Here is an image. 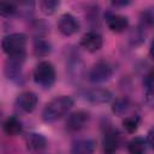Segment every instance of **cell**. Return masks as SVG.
<instances>
[{
	"instance_id": "1",
	"label": "cell",
	"mask_w": 154,
	"mask_h": 154,
	"mask_svg": "<svg viewBox=\"0 0 154 154\" xmlns=\"http://www.w3.org/2000/svg\"><path fill=\"white\" fill-rule=\"evenodd\" d=\"M73 106V100L67 95H60L46 103L42 111V119L46 123H54L66 116Z\"/></svg>"
},
{
	"instance_id": "2",
	"label": "cell",
	"mask_w": 154,
	"mask_h": 154,
	"mask_svg": "<svg viewBox=\"0 0 154 154\" xmlns=\"http://www.w3.org/2000/svg\"><path fill=\"white\" fill-rule=\"evenodd\" d=\"M55 76L57 75L53 64L47 60L40 61L32 71L34 82L42 88H51L55 82Z\"/></svg>"
},
{
	"instance_id": "3",
	"label": "cell",
	"mask_w": 154,
	"mask_h": 154,
	"mask_svg": "<svg viewBox=\"0 0 154 154\" xmlns=\"http://www.w3.org/2000/svg\"><path fill=\"white\" fill-rule=\"evenodd\" d=\"M1 47H2L4 53H6L8 57L23 55L25 54L26 36L23 32L8 34L2 38Z\"/></svg>"
},
{
	"instance_id": "4",
	"label": "cell",
	"mask_w": 154,
	"mask_h": 154,
	"mask_svg": "<svg viewBox=\"0 0 154 154\" xmlns=\"http://www.w3.org/2000/svg\"><path fill=\"white\" fill-rule=\"evenodd\" d=\"M112 66L105 60H99L90 67L88 72V79L91 83H102L108 81L112 77Z\"/></svg>"
},
{
	"instance_id": "5",
	"label": "cell",
	"mask_w": 154,
	"mask_h": 154,
	"mask_svg": "<svg viewBox=\"0 0 154 154\" xmlns=\"http://www.w3.org/2000/svg\"><path fill=\"white\" fill-rule=\"evenodd\" d=\"M90 116L87 111H76L67 116L65 122V129L69 132H78L89 122Z\"/></svg>"
},
{
	"instance_id": "6",
	"label": "cell",
	"mask_w": 154,
	"mask_h": 154,
	"mask_svg": "<svg viewBox=\"0 0 154 154\" xmlns=\"http://www.w3.org/2000/svg\"><path fill=\"white\" fill-rule=\"evenodd\" d=\"M79 22L71 13H63L57 22V28L64 36H71L76 34L79 30Z\"/></svg>"
},
{
	"instance_id": "7",
	"label": "cell",
	"mask_w": 154,
	"mask_h": 154,
	"mask_svg": "<svg viewBox=\"0 0 154 154\" xmlns=\"http://www.w3.org/2000/svg\"><path fill=\"white\" fill-rule=\"evenodd\" d=\"M113 95L108 89L105 88H91L83 93V99L94 105L107 103L112 100Z\"/></svg>"
},
{
	"instance_id": "8",
	"label": "cell",
	"mask_w": 154,
	"mask_h": 154,
	"mask_svg": "<svg viewBox=\"0 0 154 154\" xmlns=\"http://www.w3.org/2000/svg\"><path fill=\"white\" fill-rule=\"evenodd\" d=\"M24 61H25V54L8 57L5 63V69H4L6 77L8 79H17L20 76Z\"/></svg>"
},
{
	"instance_id": "9",
	"label": "cell",
	"mask_w": 154,
	"mask_h": 154,
	"mask_svg": "<svg viewBox=\"0 0 154 154\" xmlns=\"http://www.w3.org/2000/svg\"><path fill=\"white\" fill-rule=\"evenodd\" d=\"M81 47L89 53H95L101 49L103 45L102 36L96 31H88L81 37Z\"/></svg>"
},
{
	"instance_id": "10",
	"label": "cell",
	"mask_w": 154,
	"mask_h": 154,
	"mask_svg": "<svg viewBox=\"0 0 154 154\" xmlns=\"http://www.w3.org/2000/svg\"><path fill=\"white\" fill-rule=\"evenodd\" d=\"M120 143V135L116 129H107L102 138V149L105 154H114Z\"/></svg>"
},
{
	"instance_id": "11",
	"label": "cell",
	"mask_w": 154,
	"mask_h": 154,
	"mask_svg": "<svg viewBox=\"0 0 154 154\" xmlns=\"http://www.w3.org/2000/svg\"><path fill=\"white\" fill-rule=\"evenodd\" d=\"M16 105L17 107L25 112V113H30L35 109L36 105H37V96L35 93L26 90V91H22L20 94H18L17 99H16Z\"/></svg>"
},
{
	"instance_id": "12",
	"label": "cell",
	"mask_w": 154,
	"mask_h": 154,
	"mask_svg": "<svg viewBox=\"0 0 154 154\" xmlns=\"http://www.w3.org/2000/svg\"><path fill=\"white\" fill-rule=\"evenodd\" d=\"M105 20H106L108 29L113 32H123L129 26V19L122 14L108 12L105 16Z\"/></svg>"
},
{
	"instance_id": "13",
	"label": "cell",
	"mask_w": 154,
	"mask_h": 154,
	"mask_svg": "<svg viewBox=\"0 0 154 154\" xmlns=\"http://www.w3.org/2000/svg\"><path fill=\"white\" fill-rule=\"evenodd\" d=\"M96 143L93 138H79L71 146L70 154H93Z\"/></svg>"
},
{
	"instance_id": "14",
	"label": "cell",
	"mask_w": 154,
	"mask_h": 154,
	"mask_svg": "<svg viewBox=\"0 0 154 154\" xmlns=\"http://www.w3.org/2000/svg\"><path fill=\"white\" fill-rule=\"evenodd\" d=\"M25 143L31 152H40L47 147V140L45 136L37 132H29L25 136Z\"/></svg>"
},
{
	"instance_id": "15",
	"label": "cell",
	"mask_w": 154,
	"mask_h": 154,
	"mask_svg": "<svg viewBox=\"0 0 154 154\" xmlns=\"http://www.w3.org/2000/svg\"><path fill=\"white\" fill-rule=\"evenodd\" d=\"M22 128H23L22 126V122L14 116L8 117L2 124V130L7 136H17V135H19L22 132Z\"/></svg>"
},
{
	"instance_id": "16",
	"label": "cell",
	"mask_w": 154,
	"mask_h": 154,
	"mask_svg": "<svg viewBox=\"0 0 154 154\" xmlns=\"http://www.w3.org/2000/svg\"><path fill=\"white\" fill-rule=\"evenodd\" d=\"M51 45L48 41L41 38V37H37L35 41H34V46H32V52L36 57L38 58H42V57H47L49 53H51Z\"/></svg>"
},
{
	"instance_id": "17",
	"label": "cell",
	"mask_w": 154,
	"mask_h": 154,
	"mask_svg": "<svg viewBox=\"0 0 154 154\" xmlns=\"http://www.w3.org/2000/svg\"><path fill=\"white\" fill-rule=\"evenodd\" d=\"M143 85L146 89V99L147 101L154 106V70L149 71L144 77Z\"/></svg>"
},
{
	"instance_id": "18",
	"label": "cell",
	"mask_w": 154,
	"mask_h": 154,
	"mask_svg": "<svg viewBox=\"0 0 154 154\" xmlns=\"http://www.w3.org/2000/svg\"><path fill=\"white\" fill-rule=\"evenodd\" d=\"M144 150H146V141L142 137H135L128 143L129 154H144Z\"/></svg>"
},
{
	"instance_id": "19",
	"label": "cell",
	"mask_w": 154,
	"mask_h": 154,
	"mask_svg": "<svg viewBox=\"0 0 154 154\" xmlns=\"http://www.w3.org/2000/svg\"><path fill=\"white\" fill-rule=\"evenodd\" d=\"M131 103H130V100L128 97H118L113 103H112V112L118 114V116H122L124 113H126L130 108Z\"/></svg>"
},
{
	"instance_id": "20",
	"label": "cell",
	"mask_w": 154,
	"mask_h": 154,
	"mask_svg": "<svg viewBox=\"0 0 154 154\" xmlns=\"http://www.w3.org/2000/svg\"><path fill=\"white\" fill-rule=\"evenodd\" d=\"M140 122H141V119H140V117H138L137 114L128 116V117H125V118L123 119V126H124V129H125L128 132L132 134V132H135V131L138 129Z\"/></svg>"
},
{
	"instance_id": "21",
	"label": "cell",
	"mask_w": 154,
	"mask_h": 154,
	"mask_svg": "<svg viewBox=\"0 0 154 154\" xmlns=\"http://www.w3.org/2000/svg\"><path fill=\"white\" fill-rule=\"evenodd\" d=\"M59 5H60V2L57 1V0H43V1L40 2V10H41L42 13H45L47 16H51L57 11Z\"/></svg>"
},
{
	"instance_id": "22",
	"label": "cell",
	"mask_w": 154,
	"mask_h": 154,
	"mask_svg": "<svg viewBox=\"0 0 154 154\" xmlns=\"http://www.w3.org/2000/svg\"><path fill=\"white\" fill-rule=\"evenodd\" d=\"M17 12V6L12 2H0V13L1 16L8 17Z\"/></svg>"
},
{
	"instance_id": "23",
	"label": "cell",
	"mask_w": 154,
	"mask_h": 154,
	"mask_svg": "<svg viewBox=\"0 0 154 154\" xmlns=\"http://www.w3.org/2000/svg\"><path fill=\"white\" fill-rule=\"evenodd\" d=\"M142 24L143 26H154V14L150 12L142 13Z\"/></svg>"
},
{
	"instance_id": "24",
	"label": "cell",
	"mask_w": 154,
	"mask_h": 154,
	"mask_svg": "<svg viewBox=\"0 0 154 154\" xmlns=\"http://www.w3.org/2000/svg\"><path fill=\"white\" fill-rule=\"evenodd\" d=\"M147 143L150 146V148L154 149V128H152L147 134Z\"/></svg>"
},
{
	"instance_id": "25",
	"label": "cell",
	"mask_w": 154,
	"mask_h": 154,
	"mask_svg": "<svg viewBox=\"0 0 154 154\" xmlns=\"http://www.w3.org/2000/svg\"><path fill=\"white\" fill-rule=\"evenodd\" d=\"M130 4V1H113L112 2V5L113 6H126V5H129Z\"/></svg>"
},
{
	"instance_id": "26",
	"label": "cell",
	"mask_w": 154,
	"mask_h": 154,
	"mask_svg": "<svg viewBox=\"0 0 154 154\" xmlns=\"http://www.w3.org/2000/svg\"><path fill=\"white\" fill-rule=\"evenodd\" d=\"M149 55H150V58L154 60V38L152 40V42H150V47H149Z\"/></svg>"
}]
</instances>
